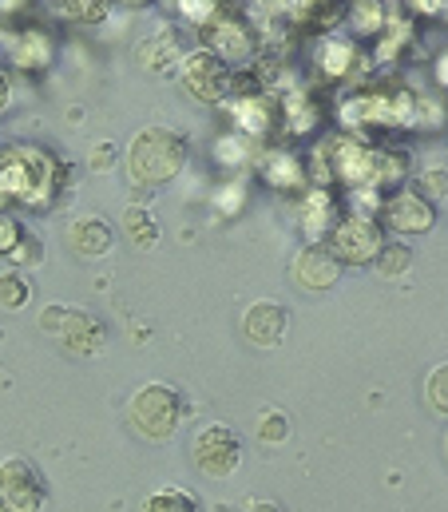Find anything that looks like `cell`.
<instances>
[{"label":"cell","mask_w":448,"mask_h":512,"mask_svg":"<svg viewBox=\"0 0 448 512\" xmlns=\"http://www.w3.org/2000/svg\"><path fill=\"white\" fill-rule=\"evenodd\" d=\"M52 56H56L52 36L40 32V28H28V32H20V36H12V44H8V60H12V68H20V72H44V68L52 64Z\"/></svg>","instance_id":"4fadbf2b"},{"label":"cell","mask_w":448,"mask_h":512,"mask_svg":"<svg viewBox=\"0 0 448 512\" xmlns=\"http://www.w3.org/2000/svg\"><path fill=\"white\" fill-rule=\"evenodd\" d=\"M349 60V48H341V44H330V52H326V72H345L341 64Z\"/></svg>","instance_id":"4dcf8cb0"},{"label":"cell","mask_w":448,"mask_h":512,"mask_svg":"<svg viewBox=\"0 0 448 512\" xmlns=\"http://www.w3.org/2000/svg\"><path fill=\"white\" fill-rule=\"evenodd\" d=\"M421 183H425L429 191H437V199H441V195L448 191V175H445V171H429V175H425Z\"/></svg>","instance_id":"1f68e13d"},{"label":"cell","mask_w":448,"mask_h":512,"mask_svg":"<svg viewBox=\"0 0 448 512\" xmlns=\"http://www.w3.org/2000/svg\"><path fill=\"white\" fill-rule=\"evenodd\" d=\"M266 175L274 183H294L298 179V163L290 155H266Z\"/></svg>","instance_id":"484cf974"},{"label":"cell","mask_w":448,"mask_h":512,"mask_svg":"<svg viewBox=\"0 0 448 512\" xmlns=\"http://www.w3.org/2000/svg\"><path fill=\"white\" fill-rule=\"evenodd\" d=\"M290 274H294V282L302 290H330V286H337V278H341V262L330 255V247L310 243V247L298 251Z\"/></svg>","instance_id":"30bf717a"},{"label":"cell","mask_w":448,"mask_h":512,"mask_svg":"<svg viewBox=\"0 0 448 512\" xmlns=\"http://www.w3.org/2000/svg\"><path fill=\"white\" fill-rule=\"evenodd\" d=\"M12 104V80H8V72H0V112Z\"/></svg>","instance_id":"d6a6232c"},{"label":"cell","mask_w":448,"mask_h":512,"mask_svg":"<svg viewBox=\"0 0 448 512\" xmlns=\"http://www.w3.org/2000/svg\"><path fill=\"white\" fill-rule=\"evenodd\" d=\"M179 76H183V88L199 100V104H223L226 92H230V68L215 52L199 48V52H187L183 64H179Z\"/></svg>","instance_id":"8992f818"},{"label":"cell","mask_w":448,"mask_h":512,"mask_svg":"<svg viewBox=\"0 0 448 512\" xmlns=\"http://www.w3.org/2000/svg\"><path fill=\"white\" fill-rule=\"evenodd\" d=\"M179 12H183V20L203 28V24H211L219 16V0H179Z\"/></svg>","instance_id":"d4e9b609"},{"label":"cell","mask_w":448,"mask_h":512,"mask_svg":"<svg viewBox=\"0 0 448 512\" xmlns=\"http://www.w3.org/2000/svg\"><path fill=\"white\" fill-rule=\"evenodd\" d=\"M112 0H60V16L76 20V24H100L108 16Z\"/></svg>","instance_id":"ffe728a7"},{"label":"cell","mask_w":448,"mask_h":512,"mask_svg":"<svg viewBox=\"0 0 448 512\" xmlns=\"http://www.w3.org/2000/svg\"><path fill=\"white\" fill-rule=\"evenodd\" d=\"M28 298H32L28 278H20V274H0V306H4V310H20V306H28Z\"/></svg>","instance_id":"44dd1931"},{"label":"cell","mask_w":448,"mask_h":512,"mask_svg":"<svg viewBox=\"0 0 448 512\" xmlns=\"http://www.w3.org/2000/svg\"><path fill=\"white\" fill-rule=\"evenodd\" d=\"M234 120H238L242 135H262V131L270 128V104H266V96H242L234 104Z\"/></svg>","instance_id":"e0dca14e"},{"label":"cell","mask_w":448,"mask_h":512,"mask_svg":"<svg viewBox=\"0 0 448 512\" xmlns=\"http://www.w3.org/2000/svg\"><path fill=\"white\" fill-rule=\"evenodd\" d=\"M187 167V139L175 128H143L127 147V175L135 187H163Z\"/></svg>","instance_id":"6da1fadb"},{"label":"cell","mask_w":448,"mask_h":512,"mask_svg":"<svg viewBox=\"0 0 448 512\" xmlns=\"http://www.w3.org/2000/svg\"><path fill=\"white\" fill-rule=\"evenodd\" d=\"M433 219H437L433 203L421 199L417 191L393 195V199L385 203V223H389L393 231H401V235H425V231L433 227Z\"/></svg>","instance_id":"8fae6325"},{"label":"cell","mask_w":448,"mask_h":512,"mask_svg":"<svg viewBox=\"0 0 448 512\" xmlns=\"http://www.w3.org/2000/svg\"><path fill=\"white\" fill-rule=\"evenodd\" d=\"M143 512H203L199 509V497L187 493V489H159L143 501Z\"/></svg>","instance_id":"ac0fdd59"},{"label":"cell","mask_w":448,"mask_h":512,"mask_svg":"<svg viewBox=\"0 0 448 512\" xmlns=\"http://www.w3.org/2000/svg\"><path fill=\"white\" fill-rule=\"evenodd\" d=\"M246 512H286V509L274 505V501H254V505H246Z\"/></svg>","instance_id":"836d02e7"},{"label":"cell","mask_w":448,"mask_h":512,"mask_svg":"<svg viewBox=\"0 0 448 512\" xmlns=\"http://www.w3.org/2000/svg\"><path fill=\"white\" fill-rule=\"evenodd\" d=\"M373 262H377V274H381V278H405L409 266H413V251H409L405 243H385Z\"/></svg>","instance_id":"d6986e66"},{"label":"cell","mask_w":448,"mask_h":512,"mask_svg":"<svg viewBox=\"0 0 448 512\" xmlns=\"http://www.w3.org/2000/svg\"><path fill=\"white\" fill-rule=\"evenodd\" d=\"M40 330L52 334V338H60V342H64L72 354H80V358L96 354V350L108 342L104 326H100L92 314L72 310V306H48V310L40 314Z\"/></svg>","instance_id":"277c9868"},{"label":"cell","mask_w":448,"mask_h":512,"mask_svg":"<svg viewBox=\"0 0 448 512\" xmlns=\"http://www.w3.org/2000/svg\"><path fill=\"white\" fill-rule=\"evenodd\" d=\"M115 155H119V151H115V143H100V147L92 151V167H96V171H112Z\"/></svg>","instance_id":"f1b7e54d"},{"label":"cell","mask_w":448,"mask_h":512,"mask_svg":"<svg viewBox=\"0 0 448 512\" xmlns=\"http://www.w3.org/2000/svg\"><path fill=\"white\" fill-rule=\"evenodd\" d=\"M115 231L104 215H80L72 227H68V247L80 258H104L112 251Z\"/></svg>","instance_id":"7c38bea8"},{"label":"cell","mask_w":448,"mask_h":512,"mask_svg":"<svg viewBox=\"0 0 448 512\" xmlns=\"http://www.w3.org/2000/svg\"><path fill=\"white\" fill-rule=\"evenodd\" d=\"M377 20H381L377 0H357V24H361V28H369V24H377Z\"/></svg>","instance_id":"f546056e"},{"label":"cell","mask_w":448,"mask_h":512,"mask_svg":"<svg viewBox=\"0 0 448 512\" xmlns=\"http://www.w3.org/2000/svg\"><path fill=\"white\" fill-rule=\"evenodd\" d=\"M20 239H24V227H20L16 219H8V215H0V255H12Z\"/></svg>","instance_id":"4316f807"},{"label":"cell","mask_w":448,"mask_h":512,"mask_svg":"<svg viewBox=\"0 0 448 512\" xmlns=\"http://www.w3.org/2000/svg\"><path fill=\"white\" fill-rule=\"evenodd\" d=\"M302 227L306 235H330L337 227V207L326 191H310L302 199Z\"/></svg>","instance_id":"9a60e30c"},{"label":"cell","mask_w":448,"mask_h":512,"mask_svg":"<svg viewBox=\"0 0 448 512\" xmlns=\"http://www.w3.org/2000/svg\"><path fill=\"white\" fill-rule=\"evenodd\" d=\"M127 417H131V429L147 441H171L183 425V397L179 389L163 382L139 385L127 401Z\"/></svg>","instance_id":"7a4b0ae2"},{"label":"cell","mask_w":448,"mask_h":512,"mask_svg":"<svg viewBox=\"0 0 448 512\" xmlns=\"http://www.w3.org/2000/svg\"><path fill=\"white\" fill-rule=\"evenodd\" d=\"M123 231L139 251H151L159 243V223H155V215L147 207H127L123 211Z\"/></svg>","instance_id":"2e32d148"},{"label":"cell","mask_w":448,"mask_h":512,"mask_svg":"<svg viewBox=\"0 0 448 512\" xmlns=\"http://www.w3.org/2000/svg\"><path fill=\"white\" fill-rule=\"evenodd\" d=\"M286 326H290V310L262 298V302H250L246 314H242V334L246 342L262 346V350H274L282 338H286Z\"/></svg>","instance_id":"9c48e42d"},{"label":"cell","mask_w":448,"mask_h":512,"mask_svg":"<svg viewBox=\"0 0 448 512\" xmlns=\"http://www.w3.org/2000/svg\"><path fill=\"white\" fill-rule=\"evenodd\" d=\"M44 501H48V481L32 461L24 457L0 461V512H40Z\"/></svg>","instance_id":"3957f363"},{"label":"cell","mask_w":448,"mask_h":512,"mask_svg":"<svg viewBox=\"0 0 448 512\" xmlns=\"http://www.w3.org/2000/svg\"><path fill=\"white\" fill-rule=\"evenodd\" d=\"M330 255L337 262H353V266H361V262H373L377 251L385 247V239H381V227L373 223V219H345V223H337L334 231H330Z\"/></svg>","instance_id":"52a82bcc"},{"label":"cell","mask_w":448,"mask_h":512,"mask_svg":"<svg viewBox=\"0 0 448 512\" xmlns=\"http://www.w3.org/2000/svg\"><path fill=\"white\" fill-rule=\"evenodd\" d=\"M139 64H143L147 72L167 76V72H175V68L183 64V44H179L171 32H155L151 40L139 44Z\"/></svg>","instance_id":"5bb4252c"},{"label":"cell","mask_w":448,"mask_h":512,"mask_svg":"<svg viewBox=\"0 0 448 512\" xmlns=\"http://www.w3.org/2000/svg\"><path fill=\"white\" fill-rule=\"evenodd\" d=\"M203 48L215 52L223 64H238L254 52V36L238 16H215L211 24H203Z\"/></svg>","instance_id":"ba28073f"},{"label":"cell","mask_w":448,"mask_h":512,"mask_svg":"<svg viewBox=\"0 0 448 512\" xmlns=\"http://www.w3.org/2000/svg\"><path fill=\"white\" fill-rule=\"evenodd\" d=\"M215 155L223 159L226 167H238V163H246V135H242V131H234V135H223V139L215 143Z\"/></svg>","instance_id":"cb8c5ba5"},{"label":"cell","mask_w":448,"mask_h":512,"mask_svg":"<svg viewBox=\"0 0 448 512\" xmlns=\"http://www.w3.org/2000/svg\"><path fill=\"white\" fill-rule=\"evenodd\" d=\"M191 457H195L203 477L226 481L242 465V441L230 425H207V429H199V437L191 445Z\"/></svg>","instance_id":"5b68a950"},{"label":"cell","mask_w":448,"mask_h":512,"mask_svg":"<svg viewBox=\"0 0 448 512\" xmlns=\"http://www.w3.org/2000/svg\"><path fill=\"white\" fill-rule=\"evenodd\" d=\"M40 255H44V251H40V243L24 235V239L16 243V251H12L8 258H12V262H20V266H36V262H40Z\"/></svg>","instance_id":"83f0119b"},{"label":"cell","mask_w":448,"mask_h":512,"mask_svg":"<svg viewBox=\"0 0 448 512\" xmlns=\"http://www.w3.org/2000/svg\"><path fill=\"white\" fill-rule=\"evenodd\" d=\"M425 401H429L437 413L448 417V362H441V366L425 378Z\"/></svg>","instance_id":"603a6c76"},{"label":"cell","mask_w":448,"mask_h":512,"mask_svg":"<svg viewBox=\"0 0 448 512\" xmlns=\"http://www.w3.org/2000/svg\"><path fill=\"white\" fill-rule=\"evenodd\" d=\"M115 4H131V8H139V4H147V0H115Z\"/></svg>","instance_id":"e575fe53"},{"label":"cell","mask_w":448,"mask_h":512,"mask_svg":"<svg viewBox=\"0 0 448 512\" xmlns=\"http://www.w3.org/2000/svg\"><path fill=\"white\" fill-rule=\"evenodd\" d=\"M286 437H290V417H286L282 409L262 413V421H258V441H262V445H282Z\"/></svg>","instance_id":"7402d4cb"}]
</instances>
